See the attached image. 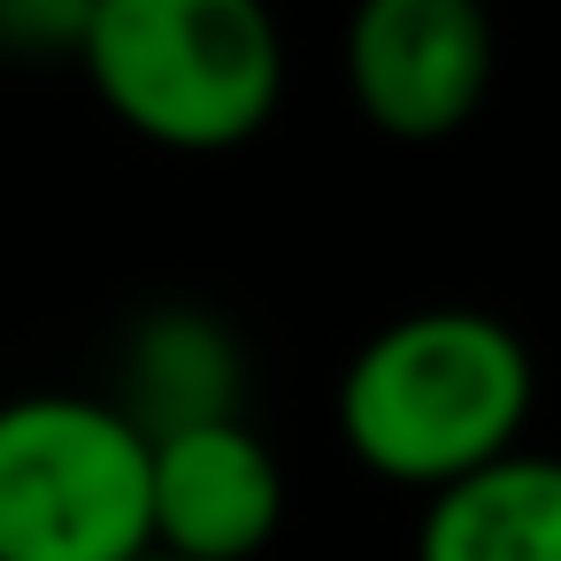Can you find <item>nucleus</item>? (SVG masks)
<instances>
[{"mask_svg": "<svg viewBox=\"0 0 561 561\" xmlns=\"http://www.w3.org/2000/svg\"><path fill=\"white\" fill-rule=\"evenodd\" d=\"M108 408L139 438H170V431H193V423H231V415H247V346L208 308H154L124 339Z\"/></svg>", "mask_w": 561, "mask_h": 561, "instance_id": "nucleus-6", "label": "nucleus"}, {"mask_svg": "<svg viewBox=\"0 0 561 561\" xmlns=\"http://www.w3.org/2000/svg\"><path fill=\"white\" fill-rule=\"evenodd\" d=\"M538 400L530 346L484 308H408L339 369L346 454L408 492H438L523 446Z\"/></svg>", "mask_w": 561, "mask_h": 561, "instance_id": "nucleus-1", "label": "nucleus"}, {"mask_svg": "<svg viewBox=\"0 0 561 561\" xmlns=\"http://www.w3.org/2000/svg\"><path fill=\"white\" fill-rule=\"evenodd\" d=\"M415 561H561V469L515 446L423 492Z\"/></svg>", "mask_w": 561, "mask_h": 561, "instance_id": "nucleus-7", "label": "nucleus"}, {"mask_svg": "<svg viewBox=\"0 0 561 561\" xmlns=\"http://www.w3.org/2000/svg\"><path fill=\"white\" fill-rule=\"evenodd\" d=\"M147 438L93 392L0 400V561H139Z\"/></svg>", "mask_w": 561, "mask_h": 561, "instance_id": "nucleus-3", "label": "nucleus"}, {"mask_svg": "<svg viewBox=\"0 0 561 561\" xmlns=\"http://www.w3.org/2000/svg\"><path fill=\"white\" fill-rule=\"evenodd\" d=\"M277 523H285V469L247 415L147 438V553L262 561Z\"/></svg>", "mask_w": 561, "mask_h": 561, "instance_id": "nucleus-5", "label": "nucleus"}, {"mask_svg": "<svg viewBox=\"0 0 561 561\" xmlns=\"http://www.w3.org/2000/svg\"><path fill=\"white\" fill-rule=\"evenodd\" d=\"M139 561H170V553H139Z\"/></svg>", "mask_w": 561, "mask_h": 561, "instance_id": "nucleus-9", "label": "nucleus"}, {"mask_svg": "<svg viewBox=\"0 0 561 561\" xmlns=\"http://www.w3.org/2000/svg\"><path fill=\"white\" fill-rule=\"evenodd\" d=\"M78 70L131 139L231 154L285 101V32L270 0H93Z\"/></svg>", "mask_w": 561, "mask_h": 561, "instance_id": "nucleus-2", "label": "nucleus"}, {"mask_svg": "<svg viewBox=\"0 0 561 561\" xmlns=\"http://www.w3.org/2000/svg\"><path fill=\"white\" fill-rule=\"evenodd\" d=\"M339 70L369 131L438 147L484 108L500 78V32L484 0H354Z\"/></svg>", "mask_w": 561, "mask_h": 561, "instance_id": "nucleus-4", "label": "nucleus"}, {"mask_svg": "<svg viewBox=\"0 0 561 561\" xmlns=\"http://www.w3.org/2000/svg\"><path fill=\"white\" fill-rule=\"evenodd\" d=\"M93 0H0V47L16 62H78Z\"/></svg>", "mask_w": 561, "mask_h": 561, "instance_id": "nucleus-8", "label": "nucleus"}]
</instances>
